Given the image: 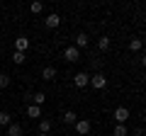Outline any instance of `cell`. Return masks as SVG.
I'll return each mask as SVG.
<instances>
[{"label":"cell","instance_id":"1","mask_svg":"<svg viewBox=\"0 0 146 136\" xmlns=\"http://www.w3.org/2000/svg\"><path fill=\"white\" fill-rule=\"evenodd\" d=\"M90 85H93V90H105V88H107V75L100 73V71L93 73V75H90Z\"/></svg>","mask_w":146,"mask_h":136},{"label":"cell","instance_id":"2","mask_svg":"<svg viewBox=\"0 0 146 136\" xmlns=\"http://www.w3.org/2000/svg\"><path fill=\"white\" fill-rule=\"evenodd\" d=\"M73 85H76L78 90L88 88V85H90V73H85V71H80V73H76V75H73Z\"/></svg>","mask_w":146,"mask_h":136},{"label":"cell","instance_id":"3","mask_svg":"<svg viewBox=\"0 0 146 136\" xmlns=\"http://www.w3.org/2000/svg\"><path fill=\"white\" fill-rule=\"evenodd\" d=\"M63 58H66L68 63H78V61H80V51L71 44V46H66V49H63Z\"/></svg>","mask_w":146,"mask_h":136},{"label":"cell","instance_id":"4","mask_svg":"<svg viewBox=\"0 0 146 136\" xmlns=\"http://www.w3.org/2000/svg\"><path fill=\"white\" fill-rule=\"evenodd\" d=\"M112 117H115L117 124H127V121H129V117H131V112L127 110V107H117V110L112 112Z\"/></svg>","mask_w":146,"mask_h":136},{"label":"cell","instance_id":"5","mask_svg":"<svg viewBox=\"0 0 146 136\" xmlns=\"http://www.w3.org/2000/svg\"><path fill=\"white\" fill-rule=\"evenodd\" d=\"M90 129H93V124H90L88 119H78L76 121V136H88Z\"/></svg>","mask_w":146,"mask_h":136},{"label":"cell","instance_id":"6","mask_svg":"<svg viewBox=\"0 0 146 136\" xmlns=\"http://www.w3.org/2000/svg\"><path fill=\"white\" fill-rule=\"evenodd\" d=\"M88 44H90V37L85 34V32H78V34H76V44H73V46L80 51V49H85Z\"/></svg>","mask_w":146,"mask_h":136},{"label":"cell","instance_id":"7","mask_svg":"<svg viewBox=\"0 0 146 136\" xmlns=\"http://www.w3.org/2000/svg\"><path fill=\"white\" fill-rule=\"evenodd\" d=\"M44 24H46V29H56V27L61 24V15H56V12H51V15H46V20H44Z\"/></svg>","mask_w":146,"mask_h":136},{"label":"cell","instance_id":"8","mask_svg":"<svg viewBox=\"0 0 146 136\" xmlns=\"http://www.w3.org/2000/svg\"><path fill=\"white\" fill-rule=\"evenodd\" d=\"M61 121H63V124H68V126H71V124H76V121H78V114H76L73 110H66V112L61 114Z\"/></svg>","mask_w":146,"mask_h":136},{"label":"cell","instance_id":"9","mask_svg":"<svg viewBox=\"0 0 146 136\" xmlns=\"http://www.w3.org/2000/svg\"><path fill=\"white\" fill-rule=\"evenodd\" d=\"M27 49H29V39H27V37H17V39H15V51L25 53Z\"/></svg>","mask_w":146,"mask_h":136},{"label":"cell","instance_id":"10","mask_svg":"<svg viewBox=\"0 0 146 136\" xmlns=\"http://www.w3.org/2000/svg\"><path fill=\"white\" fill-rule=\"evenodd\" d=\"M5 134L7 136H22V134H25V129H22V124H17V121H12V124L10 126H5Z\"/></svg>","mask_w":146,"mask_h":136},{"label":"cell","instance_id":"11","mask_svg":"<svg viewBox=\"0 0 146 136\" xmlns=\"http://www.w3.org/2000/svg\"><path fill=\"white\" fill-rule=\"evenodd\" d=\"M42 80H56V68L54 66H44V71H42Z\"/></svg>","mask_w":146,"mask_h":136},{"label":"cell","instance_id":"12","mask_svg":"<svg viewBox=\"0 0 146 136\" xmlns=\"http://www.w3.org/2000/svg\"><path fill=\"white\" fill-rule=\"evenodd\" d=\"M141 49H144V42H141L139 37H134V39H129V51H131V53H139Z\"/></svg>","mask_w":146,"mask_h":136},{"label":"cell","instance_id":"13","mask_svg":"<svg viewBox=\"0 0 146 136\" xmlns=\"http://www.w3.org/2000/svg\"><path fill=\"white\" fill-rule=\"evenodd\" d=\"M27 117H32V119H39V117H42V107L27 105Z\"/></svg>","mask_w":146,"mask_h":136},{"label":"cell","instance_id":"14","mask_svg":"<svg viewBox=\"0 0 146 136\" xmlns=\"http://www.w3.org/2000/svg\"><path fill=\"white\" fill-rule=\"evenodd\" d=\"M112 136H129V129H127V124H115V129H112Z\"/></svg>","mask_w":146,"mask_h":136},{"label":"cell","instance_id":"15","mask_svg":"<svg viewBox=\"0 0 146 136\" xmlns=\"http://www.w3.org/2000/svg\"><path fill=\"white\" fill-rule=\"evenodd\" d=\"M10 124H12V114L3 110L0 112V126H10Z\"/></svg>","mask_w":146,"mask_h":136},{"label":"cell","instance_id":"16","mask_svg":"<svg viewBox=\"0 0 146 136\" xmlns=\"http://www.w3.org/2000/svg\"><path fill=\"white\" fill-rule=\"evenodd\" d=\"M98 49H100V51H110V37L102 34V37L98 39Z\"/></svg>","mask_w":146,"mask_h":136},{"label":"cell","instance_id":"17","mask_svg":"<svg viewBox=\"0 0 146 136\" xmlns=\"http://www.w3.org/2000/svg\"><path fill=\"white\" fill-rule=\"evenodd\" d=\"M51 131V119H42L39 121V134H49Z\"/></svg>","mask_w":146,"mask_h":136},{"label":"cell","instance_id":"18","mask_svg":"<svg viewBox=\"0 0 146 136\" xmlns=\"http://www.w3.org/2000/svg\"><path fill=\"white\" fill-rule=\"evenodd\" d=\"M32 100H34V102H32V105H36V107H42L44 102H46V95H44V92H34V97H32Z\"/></svg>","mask_w":146,"mask_h":136},{"label":"cell","instance_id":"19","mask_svg":"<svg viewBox=\"0 0 146 136\" xmlns=\"http://www.w3.org/2000/svg\"><path fill=\"white\" fill-rule=\"evenodd\" d=\"M29 12H32V15H42V12H44V5H42V3H32V5H29Z\"/></svg>","mask_w":146,"mask_h":136},{"label":"cell","instance_id":"20","mask_svg":"<svg viewBox=\"0 0 146 136\" xmlns=\"http://www.w3.org/2000/svg\"><path fill=\"white\" fill-rule=\"evenodd\" d=\"M12 61H15L17 66H22V63L27 61V53H20V51H15V53H12Z\"/></svg>","mask_w":146,"mask_h":136},{"label":"cell","instance_id":"21","mask_svg":"<svg viewBox=\"0 0 146 136\" xmlns=\"http://www.w3.org/2000/svg\"><path fill=\"white\" fill-rule=\"evenodd\" d=\"M7 85H10V75H7V73H0V90H5Z\"/></svg>","mask_w":146,"mask_h":136},{"label":"cell","instance_id":"22","mask_svg":"<svg viewBox=\"0 0 146 136\" xmlns=\"http://www.w3.org/2000/svg\"><path fill=\"white\" fill-rule=\"evenodd\" d=\"M90 66H93V68H95V73H98V68H100V61H98V58H93V61H90Z\"/></svg>","mask_w":146,"mask_h":136},{"label":"cell","instance_id":"23","mask_svg":"<svg viewBox=\"0 0 146 136\" xmlns=\"http://www.w3.org/2000/svg\"><path fill=\"white\" fill-rule=\"evenodd\" d=\"M36 136H49V134H36Z\"/></svg>","mask_w":146,"mask_h":136}]
</instances>
